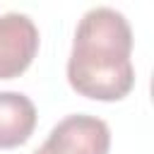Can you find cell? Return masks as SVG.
<instances>
[{
	"mask_svg": "<svg viewBox=\"0 0 154 154\" xmlns=\"http://www.w3.org/2000/svg\"><path fill=\"white\" fill-rule=\"evenodd\" d=\"M132 29L113 7H91L82 14L67 60L70 87L96 101H120L135 87Z\"/></svg>",
	"mask_w": 154,
	"mask_h": 154,
	"instance_id": "6da1fadb",
	"label": "cell"
},
{
	"mask_svg": "<svg viewBox=\"0 0 154 154\" xmlns=\"http://www.w3.org/2000/svg\"><path fill=\"white\" fill-rule=\"evenodd\" d=\"M108 125L96 116L75 113L63 118L34 154H108Z\"/></svg>",
	"mask_w": 154,
	"mask_h": 154,
	"instance_id": "7a4b0ae2",
	"label": "cell"
},
{
	"mask_svg": "<svg viewBox=\"0 0 154 154\" xmlns=\"http://www.w3.org/2000/svg\"><path fill=\"white\" fill-rule=\"evenodd\" d=\"M38 51V29L22 12L0 14V79L19 77Z\"/></svg>",
	"mask_w": 154,
	"mask_h": 154,
	"instance_id": "3957f363",
	"label": "cell"
},
{
	"mask_svg": "<svg viewBox=\"0 0 154 154\" xmlns=\"http://www.w3.org/2000/svg\"><path fill=\"white\" fill-rule=\"evenodd\" d=\"M36 128V106L19 91H0V149L24 144Z\"/></svg>",
	"mask_w": 154,
	"mask_h": 154,
	"instance_id": "277c9868",
	"label": "cell"
}]
</instances>
